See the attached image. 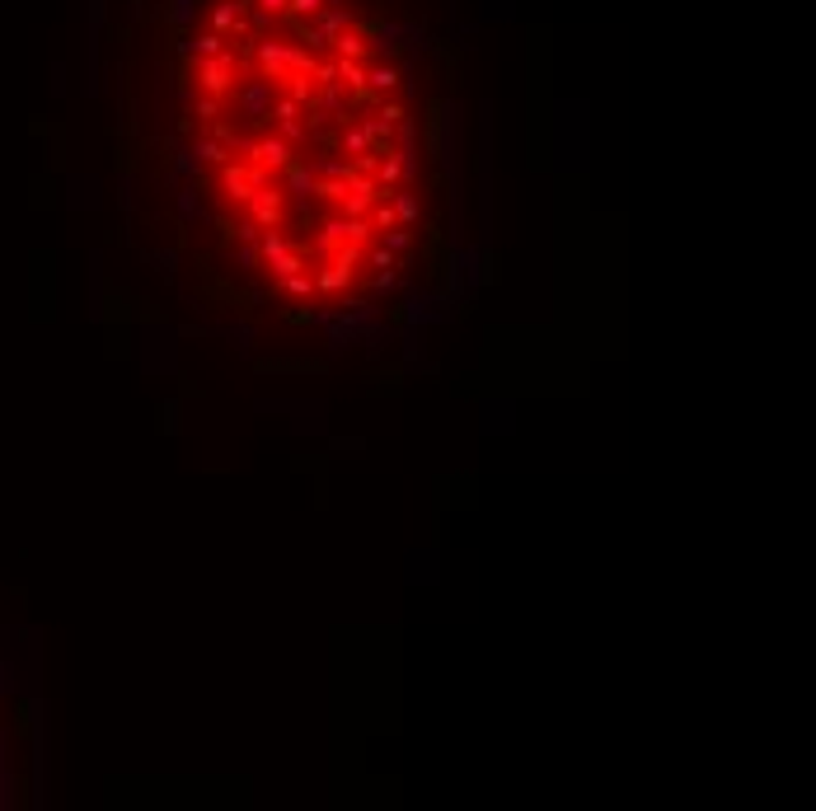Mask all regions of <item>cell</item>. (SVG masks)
I'll list each match as a JSON object with an SVG mask.
<instances>
[{"label": "cell", "instance_id": "3957f363", "mask_svg": "<svg viewBox=\"0 0 816 811\" xmlns=\"http://www.w3.org/2000/svg\"><path fill=\"white\" fill-rule=\"evenodd\" d=\"M244 207H249V221H254L258 230H277L281 221H287V193H281V188L263 184V188H254V197H249Z\"/></svg>", "mask_w": 816, "mask_h": 811}, {"label": "cell", "instance_id": "7a4b0ae2", "mask_svg": "<svg viewBox=\"0 0 816 811\" xmlns=\"http://www.w3.org/2000/svg\"><path fill=\"white\" fill-rule=\"evenodd\" d=\"M216 174H221V188H226L230 202H249V197H254V188L268 184V174L254 169V164H244V160H230V164H221Z\"/></svg>", "mask_w": 816, "mask_h": 811}, {"label": "cell", "instance_id": "ba28073f", "mask_svg": "<svg viewBox=\"0 0 816 811\" xmlns=\"http://www.w3.org/2000/svg\"><path fill=\"white\" fill-rule=\"evenodd\" d=\"M380 235H385V249L390 254H404L408 249V230L404 225H390V230H380Z\"/></svg>", "mask_w": 816, "mask_h": 811}, {"label": "cell", "instance_id": "8992f818", "mask_svg": "<svg viewBox=\"0 0 816 811\" xmlns=\"http://www.w3.org/2000/svg\"><path fill=\"white\" fill-rule=\"evenodd\" d=\"M281 291H287V295H296V301H305V295H314V277L301 268V272L281 277Z\"/></svg>", "mask_w": 816, "mask_h": 811}, {"label": "cell", "instance_id": "9c48e42d", "mask_svg": "<svg viewBox=\"0 0 816 811\" xmlns=\"http://www.w3.org/2000/svg\"><path fill=\"white\" fill-rule=\"evenodd\" d=\"M178 211H183V217H193V211H197V197H193V193H178Z\"/></svg>", "mask_w": 816, "mask_h": 811}, {"label": "cell", "instance_id": "277c9868", "mask_svg": "<svg viewBox=\"0 0 816 811\" xmlns=\"http://www.w3.org/2000/svg\"><path fill=\"white\" fill-rule=\"evenodd\" d=\"M314 277V291L320 295H338L347 281H353V263H343V258H329L320 272H310Z\"/></svg>", "mask_w": 816, "mask_h": 811}, {"label": "cell", "instance_id": "52a82bcc", "mask_svg": "<svg viewBox=\"0 0 816 811\" xmlns=\"http://www.w3.org/2000/svg\"><path fill=\"white\" fill-rule=\"evenodd\" d=\"M361 254H366V263H371L376 272H394V258H399V254H390L385 244H376V249H361Z\"/></svg>", "mask_w": 816, "mask_h": 811}, {"label": "cell", "instance_id": "5b68a950", "mask_svg": "<svg viewBox=\"0 0 816 811\" xmlns=\"http://www.w3.org/2000/svg\"><path fill=\"white\" fill-rule=\"evenodd\" d=\"M385 202L394 207V221H399V225H413V221H418V217H423V207H418V197H413L408 188H394V193L385 197Z\"/></svg>", "mask_w": 816, "mask_h": 811}, {"label": "cell", "instance_id": "6da1fadb", "mask_svg": "<svg viewBox=\"0 0 816 811\" xmlns=\"http://www.w3.org/2000/svg\"><path fill=\"white\" fill-rule=\"evenodd\" d=\"M258 258L273 268V277H277V281L305 268V254L296 249V244H291L287 235H281V225H277V230H258Z\"/></svg>", "mask_w": 816, "mask_h": 811}]
</instances>
